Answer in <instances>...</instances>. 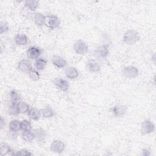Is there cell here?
<instances>
[{
    "instance_id": "9a60e30c",
    "label": "cell",
    "mask_w": 156,
    "mask_h": 156,
    "mask_svg": "<svg viewBox=\"0 0 156 156\" xmlns=\"http://www.w3.org/2000/svg\"><path fill=\"white\" fill-rule=\"evenodd\" d=\"M65 74L67 78L69 79H75L79 76V71L75 67L70 66L66 68L65 70Z\"/></svg>"
},
{
    "instance_id": "ba28073f",
    "label": "cell",
    "mask_w": 156,
    "mask_h": 156,
    "mask_svg": "<svg viewBox=\"0 0 156 156\" xmlns=\"http://www.w3.org/2000/svg\"><path fill=\"white\" fill-rule=\"evenodd\" d=\"M123 75L129 79H134L138 77L139 74L138 69L133 66H128L124 68L122 71Z\"/></svg>"
},
{
    "instance_id": "cb8c5ba5",
    "label": "cell",
    "mask_w": 156,
    "mask_h": 156,
    "mask_svg": "<svg viewBox=\"0 0 156 156\" xmlns=\"http://www.w3.org/2000/svg\"><path fill=\"white\" fill-rule=\"evenodd\" d=\"M9 130L13 132H18L21 130V121L17 119L12 120L9 124Z\"/></svg>"
},
{
    "instance_id": "ac0fdd59",
    "label": "cell",
    "mask_w": 156,
    "mask_h": 156,
    "mask_svg": "<svg viewBox=\"0 0 156 156\" xmlns=\"http://www.w3.org/2000/svg\"><path fill=\"white\" fill-rule=\"evenodd\" d=\"M28 42V38L24 34H18L15 37V43L19 46H24Z\"/></svg>"
},
{
    "instance_id": "83f0119b",
    "label": "cell",
    "mask_w": 156,
    "mask_h": 156,
    "mask_svg": "<svg viewBox=\"0 0 156 156\" xmlns=\"http://www.w3.org/2000/svg\"><path fill=\"white\" fill-rule=\"evenodd\" d=\"M32 128L30 121L27 119H23L21 121V130L23 131L29 130Z\"/></svg>"
},
{
    "instance_id": "8992f818",
    "label": "cell",
    "mask_w": 156,
    "mask_h": 156,
    "mask_svg": "<svg viewBox=\"0 0 156 156\" xmlns=\"http://www.w3.org/2000/svg\"><path fill=\"white\" fill-rule=\"evenodd\" d=\"M155 131V124L150 120H144L141 125V132L143 135L150 134Z\"/></svg>"
},
{
    "instance_id": "e575fe53",
    "label": "cell",
    "mask_w": 156,
    "mask_h": 156,
    "mask_svg": "<svg viewBox=\"0 0 156 156\" xmlns=\"http://www.w3.org/2000/svg\"><path fill=\"white\" fill-rule=\"evenodd\" d=\"M152 59L154 60V62L155 63V54H153V56H152Z\"/></svg>"
},
{
    "instance_id": "d6986e66",
    "label": "cell",
    "mask_w": 156,
    "mask_h": 156,
    "mask_svg": "<svg viewBox=\"0 0 156 156\" xmlns=\"http://www.w3.org/2000/svg\"><path fill=\"white\" fill-rule=\"evenodd\" d=\"M21 138L23 141L27 143H30L32 142L33 140L35 139V135L34 132L30 131V130H25L22 132Z\"/></svg>"
},
{
    "instance_id": "4fadbf2b",
    "label": "cell",
    "mask_w": 156,
    "mask_h": 156,
    "mask_svg": "<svg viewBox=\"0 0 156 156\" xmlns=\"http://www.w3.org/2000/svg\"><path fill=\"white\" fill-rule=\"evenodd\" d=\"M52 63L58 68H63L67 64V62L65 58L62 57L54 55L51 58Z\"/></svg>"
},
{
    "instance_id": "7a4b0ae2",
    "label": "cell",
    "mask_w": 156,
    "mask_h": 156,
    "mask_svg": "<svg viewBox=\"0 0 156 156\" xmlns=\"http://www.w3.org/2000/svg\"><path fill=\"white\" fill-rule=\"evenodd\" d=\"M109 54V45L102 44L98 46L93 52V55L99 59H105Z\"/></svg>"
},
{
    "instance_id": "4316f807",
    "label": "cell",
    "mask_w": 156,
    "mask_h": 156,
    "mask_svg": "<svg viewBox=\"0 0 156 156\" xmlns=\"http://www.w3.org/2000/svg\"><path fill=\"white\" fill-rule=\"evenodd\" d=\"M27 73H28V76H29V78L31 80H32L33 81H37L40 78V74L35 69H32Z\"/></svg>"
},
{
    "instance_id": "7c38bea8",
    "label": "cell",
    "mask_w": 156,
    "mask_h": 156,
    "mask_svg": "<svg viewBox=\"0 0 156 156\" xmlns=\"http://www.w3.org/2000/svg\"><path fill=\"white\" fill-rule=\"evenodd\" d=\"M34 23L39 27L45 25L46 16L40 12H34L31 16Z\"/></svg>"
},
{
    "instance_id": "4dcf8cb0",
    "label": "cell",
    "mask_w": 156,
    "mask_h": 156,
    "mask_svg": "<svg viewBox=\"0 0 156 156\" xmlns=\"http://www.w3.org/2000/svg\"><path fill=\"white\" fill-rule=\"evenodd\" d=\"M9 30V26L7 22L1 21L0 23V33L1 34L7 32Z\"/></svg>"
},
{
    "instance_id": "9c48e42d",
    "label": "cell",
    "mask_w": 156,
    "mask_h": 156,
    "mask_svg": "<svg viewBox=\"0 0 156 156\" xmlns=\"http://www.w3.org/2000/svg\"><path fill=\"white\" fill-rule=\"evenodd\" d=\"M65 148V144L60 140H54L50 145V151L56 154H61L63 152Z\"/></svg>"
},
{
    "instance_id": "30bf717a",
    "label": "cell",
    "mask_w": 156,
    "mask_h": 156,
    "mask_svg": "<svg viewBox=\"0 0 156 156\" xmlns=\"http://www.w3.org/2000/svg\"><path fill=\"white\" fill-rule=\"evenodd\" d=\"M53 82L54 85L62 91H67L69 88V84L68 82L61 77L54 78Z\"/></svg>"
},
{
    "instance_id": "1f68e13d",
    "label": "cell",
    "mask_w": 156,
    "mask_h": 156,
    "mask_svg": "<svg viewBox=\"0 0 156 156\" xmlns=\"http://www.w3.org/2000/svg\"><path fill=\"white\" fill-rule=\"evenodd\" d=\"M18 136V132H13L9 130V132L8 133V137L9 139L11 140H15Z\"/></svg>"
},
{
    "instance_id": "e0dca14e",
    "label": "cell",
    "mask_w": 156,
    "mask_h": 156,
    "mask_svg": "<svg viewBox=\"0 0 156 156\" xmlns=\"http://www.w3.org/2000/svg\"><path fill=\"white\" fill-rule=\"evenodd\" d=\"M27 113V116L30 119H32L34 121H38L40 119V116H41V112L40 110L36 108H33L31 107Z\"/></svg>"
},
{
    "instance_id": "603a6c76",
    "label": "cell",
    "mask_w": 156,
    "mask_h": 156,
    "mask_svg": "<svg viewBox=\"0 0 156 156\" xmlns=\"http://www.w3.org/2000/svg\"><path fill=\"white\" fill-rule=\"evenodd\" d=\"M12 149L10 147V145H9L7 143H1L0 144V152L1 155L4 156V155H7L9 154H12L11 152H12Z\"/></svg>"
},
{
    "instance_id": "5b68a950",
    "label": "cell",
    "mask_w": 156,
    "mask_h": 156,
    "mask_svg": "<svg viewBox=\"0 0 156 156\" xmlns=\"http://www.w3.org/2000/svg\"><path fill=\"white\" fill-rule=\"evenodd\" d=\"M43 50L37 46H30L26 51L27 57L31 60H37L40 58Z\"/></svg>"
},
{
    "instance_id": "2e32d148",
    "label": "cell",
    "mask_w": 156,
    "mask_h": 156,
    "mask_svg": "<svg viewBox=\"0 0 156 156\" xmlns=\"http://www.w3.org/2000/svg\"><path fill=\"white\" fill-rule=\"evenodd\" d=\"M35 138L37 139V140L39 142H43L45 140L46 133L45 130L42 127H38L34 130L33 131Z\"/></svg>"
},
{
    "instance_id": "52a82bcc",
    "label": "cell",
    "mask_w": 156,
    "mask_h": 156,
    "mask_svg": "<svg viewBox=\"0 0 156 156\" xmlns=\"http://www.w3.org/2000/svg\"><path fill=\"white\" fill-rule=\"evenodd\" d=\"M85 67L91 73H98L101 69L100 63L95 59L90 58L86 62Z\"/></svg>"
},
{
    "instance_id": "5bb4252c",
    "label": "cell",
    "mask_w": 156,
    "mask_h": 156,
    "mask_svg": "<svg viewBox=\"0 0 156 156\" xmlns=\"http://www.w3.org/2000/svg\"><path fill=\"white\" fill-rule=\"evenodd\" d=\"M18 68L23 72H29L32 68V63L27 59H22L18 63Z\"/></svg>"
},
{
    "instance_id": "7402d4cb",
    "label": "cell",
    "mask_w": 156,
    "mask_h": 156,
    "mask_svg": "<svg viewBox=\"0 0 156 156\" xmlns=\"http://www.w3.org/2000/svg\"><path fill=\"white\" fill-rule=\"evenodd\" d=\"M17 107L19 113L24 114L28 112L29 110L30 109L29 105L23 101H19L17 102Z\"/></svg>"
},
{
    "instance_id": "836d02e7",
    "label": "cell",
    "mask_w": 156,
    "mask_h": 156,
    "mask_svg": "<svg viewBox=\"0 0 156 156\" xmlns=\"http://www.w3.org/2000/svg\"><path fill=\"white\" fill-rule=\"evenodd\" d=\"M4 126H5V119H4V118H3L2 116H1V121H0V126H1V129H2Z\"/></svg>"
},
{
    "instance_id": "484cf974",
    "label": "cell",
    "mask_w": 156,
    "mask_h": 156,
    "mask_svg": "<svg viewBox=\"0 0 156 156\" xmlns=\"http://www.w3.org/2000/svg\"><path fill=\"white\" fill-rule=\"evenodd\" d=\"M8 112L9 114L12 116H16L19 114L17 107V102H11L8 108Z\"/></svg>"
},
{
    "instance_id": "277c9868",
    "label": "cell",
    "mask_w": 156,
    "mask_h": 156,
    "mask_svg": "<svg viewBox=\"0 0 156 156\" xmlns=\"http://www.w3.org/2000/svg\"><path fill=\"white\" fill-rule=\"evenodd\" d=\"M73 49L79 55L85 54L88 50V46L82 40H78L74 43Z\"/></svg>"
},
{
    "instance_id": "44dd1931",
    "label": "cell",
    "mask_w": 156,
    "mask_h": 156,
    "mask_svg": "<svg viewBox=\"0 0 156 156\" xmlns=\"http://www.w3.org/2000/svg\"><path fill=\"white\" fill-rule=\"evenodd\" d=\"M41 116L44 118H49L55 115L54 110L49 106H47L40 110Z\"/></svg>"
},
{
    "instance_id": "3957f363",
    "label": "cell",
    "mask_w": 156,
    "mask_h": 156,
    "mask_svg": "<svg viewBox=\"0 0 156 156\" xmlns=\"http://www.w3.org/2000/svg\"><path fill=\"white\" fill-rule=\"evenodd\" d=\"M60 24V20L58 16L56 15L51 14L46 16L45 20V25L47 27L54 29L57 28Z\"/></svg>"
},
{
    "instance_id": "d4e9b609",
    "label": "cell",
    "mask_w": 156,
    "mask_h": 156,
    "mask_svg": "<svg viewBox=\"0 0 156 156\" xmlns=\"http://www.w3.org/2000/svg\"><path fill=\"white\" fill-rule=\"evenodd\" d=\"M47 64H48V61L43 58H38V59L35 60V68H37V69L39 71L44 69L46 68Z\"/></svg>"
},
{
    "instance_id": "f1b7e54d",
    "label": "cell",
    "mask_w": 156,
    "mask_h": 156,
    "mask_svg": "<svg viewBox=\"0 0 156 156\" xmlns=\"http://www.w3.org/2000/svg\"><path fill=\"white\" fill-rule=\"evenodd\" d=\"M12 155H32L33 154L26 149H22L20 151L13 152L11 154Z\"/></svg>"
},
{
    "instance_id": "6da1fadb",
    "label": "cell",
    "mask_w": 156,
    "mask_h": 156,
    "mask_svg": "<svg viewBox=\"0 0 156 156\" xmlns=\"http://www.w3.org/2000/svg\"><path fill=\"white\" fill-rule=\"evenodd\" d=\"M140 39V34L135 29H129L126 30L122 37L123 42L128 45L135 44Z\"/></svg>"
},
{
    "instance_id": "d6a6232c",
    "label": "cell",
    "mask_w": 156,
    "mask_h": 156,
    "mask_svg": "<svg viewBox=\"0 0 156 156\" xmlns=\"http://www.w3.org/2000/svg\"><path fill=\"white\" fill-rule=\"evenodd\" d=\"M141 154L143 155H144V156H149V155H151V152L147 149H146V148L145 149H142Z\"/></svg>"
},
{
    "instance_id": "ffe728a7",
    "label": "cell",
    "mask_w": 156,
    "mask_h": 156,
    "mask_svg": "<svg viewBox=\"0 0 156 156\" xmlns=\"http://www.w3.org/2000/svg\"><path fill=\"white\" fill-rule=\"evenodd\" d=\"M30 12H34L39 6V2L35 0H27L24 2V5Z\"/></svg>"
},
{
    "instance_id": "f546056e",
    "label": "cell",
    "mask_w": 156,
    "mask_h": 156,
    "mask_svg": "<svg viewBox=\"0 0 156 156\" xmlns=\"http://www.w3.org/2000/svg\"><path fill=\"white\" fill-rule=\"evenodd\" d=\"M10 98L11 102H18V100L20 99V96L18 93L15 91V90H12L10 92Z\"/></svg>"
},
{
    "instance_id": "8fae6325",
    "label": "cell",
    "mask_w": 156,
    "mask_h": 156,
    "mask_svg": "<svg viewBox=\"0 0 156 156\" xmlns=\"http://www.w3.org/2000/svg\"><path fill=\"white\" fill-rule=\"evenodd\" d=\"M127 106L122 104H117L112 108V112L116 118L122 117L127 112Z\"/></svg>"
}]
</instances>
